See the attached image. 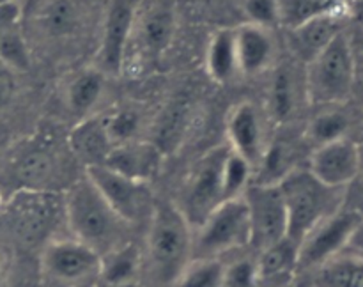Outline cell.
I'll return each mask as SVG.
<instances>
[{
	"label": "cell",
	"mask_w": 363,
	"mask_h": 287,
	"mask_svg": "<svg viewBox=\"0 0 363 287\" xmlns=\"http://www.w3.org/2000/svg\"><path fill=\"white\" fill-rule=\"evenodd\" d=\"M99 273L101 255L74 237L53 240L43 248L41 275L50 287H92Z\"/></svg>",
	"instance_id": "cell-6"
},
{
	"label": "cell",
	"mask_w": 363,
	"mask_h": 287,
	"mask_svg": "<svg viewBox=\"0 0 363 287\" xmlns=\"http://www.w3.org/2000/svg\"><path fill=\"white\" fill-rule=\"evenodd\" d=\"M342 9L339 0H279V23L289 30L332 11Z\"/></svg>",
	"instance_id": "cell-26"
},
{
	"label": "cell",
	"mask_w": 363,
	"mask_h": 287,
	"mask_svg": "<svg viewBox=\"0 0 363 287\" xmlns=\"http://www.w3.org/2000/svg\"><path fill=\"white\" fill-rule=\"evenodd\" d=\"M69 145L74 154L87 162V165H99L113 149L103 117H85L69 135Z\"/></svg>",
	"instance_id": "cell-19"
},
{
	"label": "cell",
	"mask_w": 363,
	"mask_h": 287,
	"mask_svg": "<svg viewBox=\"0 0 363 287\" xmlns=\"http://www.w3.org/2000/svg\"><path fill=\"white\" fill-rule=\"evenodd\" d=\"M85 176L128 225L151 218L155 202L147 183L123 176L103 163L85 167Z\"/></svg>",
	"instance_id": "cell-8"
},
{
	"label": "cell",
	"mask_w": 363,
	"mask_h": 287,
	"mask_svg": "<svg viewBox=\"0 0 363 287\" xmlns=\"http://www.w3.org/2000/svg\"><path fill=\"white\" fill-rule=\"evenodd\" d=\"M353 16L357 21V27H360L363 30V0H357L353 6Z\"/></svg>",
	"instance_id": "cell-39"
},
{
	"label": "cell",
	"mask_w": 363,
	"mask_h": 287,
	"mask_svg": "<svg viewBox=\"0 0 363 287\" xmlns=\"http://www.w3.org/2000/svg\"><path fill=\"white\" fill-rule=\"evenodd\" d=\"M14 91H16V81H14L13 71L2 64L0 66V108L9 105V101L14 96Z\"/></svg>",
	"instance_id": "cell-37"
},
{
	"label": "cell",
	"mask_w": 363,
	"mask_h": 287,
	"mask_svg": "<svg viewBox=\"0 0 363 287\" xmlns=\"http://www.w3.org/2000/svg\"><path fill=\"white\" fill-rule=\"evenodd\" d=\"M354 91V71L347 32L337 35L307 64L305 96L312 105H339Z\"/></svg>",
	"instance_id": "cell-4"
},
{
	"label": "cell",
	"mask_w": 363,
	"mask_h": 287,
	"mask_svg": "<svg viewBox=\"0 0 363 287\" xmlns=\"http://www.w3.org/2000/svg\"><path fill=\"white\" fill-rule=\"evenodd\" d=\"M0 64L11 71H25L30 66L27 43L13 25V18L0 21Z\"/></svg>",
	"instance_id": "cell-29"
},
{
	"label": "cell",
	"mask_w": 363,
	"mask_h": 287,
	"mask_svg": "<svg viewBox=\"0 0 363 287\" xmlns=\"http://www.w3.org/2000/svg\"><path fill=\"white\" fill-rule=\"evenodd\" d=\"M206 66L213 80L222 81V84L233 80L234 74L238 73L234 28H222L213 34L208 53H206Z\"/></svg>",
	"instance_id": "cell-22"
},
{
	"label": "cell",
	"mask_w": 363,
	"mask_h": 287,
	"mask_svg": "<svg viewBox=\"0 0 363 287\" xmlns=\"http://www.w3.org/2000/svg\"><path fill=\"white\" fill-rule=\"evenodd\" d=\"M194 259V229L172 202H158L149 218L147 262L151 275L174 286Z\"/></svg>",
	"instance_id": "cell-1"
},
{
	"label": "cell",
	"mask_w": 363,
	"mask_h": 287,
	"mask_svg": "<svg viewBox=\"0 0 363 287\" xmlns=\"http://www.w3.org/2000/svg\"><path fill=\"white\" fill-rule=\"evenodd\" d=\"M99 287H140V286H138L137 282H130V283H101Z\"/></svg>",
	"instance_id": "cell-40"
},
{
	"label": "cell",
	"mask_w": 363,
	"mask_h": 287,
	"mask_svg": "<svg viewBox=\"0 0 363 287\" xmlns=\"http://www.w3.org/2000/svg\"><path fill=\"white\" fill-rule=\"evenodd\" d=\"M347 131V117L337 110H328L315 117L308 126L307 135L315 145L328 144V142L339 140L346 137Z\"/></svg>",
	"instance_id": "cell-32"
},
{
	"label": "cell",
	"mask_w": 363,
	"mask_h": 287,
	"mask_svg": "<svg viewBox=\"0 0 363 287\" xmlns=\"http://www.w3.org/2000/svg\"><path fill=\"white\" fill-rule=\"evenodd\" d=\"M308 170L326 186L346 188L360 170V151L346 137L328 142L314 149Z\"/></svg>",
	"instance_id": "cell-12"
},
{
	"label": "cell",
	"mask_w": 363,
	"mask_h": 287,
	"mask_svg": "<svg viewBox=\"0 0 363 287\" xmlns=\"http://www.w3.org/2000/svg\"><path fill=\"white\" fill-rule=\"evenodd\" d=\"M227 151L229 145L216 147L199 159L184 184L181 202L176 204L194 230L201 227L222 202H225L222 190V165Z\"/></svg>",
	"instance_id": "cell-7"
},
{
	"label": "cell",
	"mask_w": 363,
	"mask_h": 287,
	"mask_svg": "<svg viewBox=\"0 0 363 287\" xmlns=\"http://www.w3.org/2000/svg\"><path fill=\"white\" fill-rule=\"evenodd\" d=\"M362 222L360 213L342 208L319 222L298 244L296 271L311 273L330 259L344 254Z\"/></svg>",
	"instance_id": "cell-9"
},
{
	"label": "cell",
	"mask_w": 363,
	"mask_h": 287,
	"mask_svg": "<svg viewBox=\"0 0 363 287\" xmlns=\"http://www.w3.org/2000/svg\"><path fill=\"white\" fill-rule=\"evenodd\" d=\"M298 103V84L293 71L287 66L275 71L269 84L268 106L272 116L277 120H287L296 110Z\"/></svg>",
	"instance_id": "cell-25"
},
{
	"label": "cell",
	"mask_w": 363,
	"mask_h": 287,
	"mask_svg": "<svg viewBox=\"0 0 363 287\" xmlns=\"http://www.w3.org/2000/svg\"><path fill=\"white\" fill-rule=\"evenodd\" d=\"M43 28L52 38L73 34L80 21V11L74 0H48L39 14Z\"/></svg>",
	"instance_id": "cell-27"
},
{
	"label": "cell",
	"mask_w": 363,
	"mask_h": 287,
	"mask_svg": "<svg viewBox=\"0 0 363 287\" xmlns=\"http://www.w3.org/2000/svg\"><path fill=\"white\" fill-rule=\"evenodd\" d=\"M188 126V106L186 103H172L165 112L160 116L155 128V140H151L163 154L176 149L183 138Z\"/></svg>",
	"instance_id": "cell-28"
},
{
	"label": "cell",
	"mask_w": 363,
	"mask_h": 287,
	"mask_svg": "<svg viewBox=\"0 0 363 287\" xmlns=\"http://www.w3.org/2000/svg\"><path fill=\"white\" fill-rule=\"evenodd\" d=\"M277 184L286 204L287 237L296 244L342 206L344 188L326 186L308 169H293Z\"/></svg>",
	"instance_id": "cell-3"
},
{
	"label": "cell",
	"mask_w": 363,
	"mask_h": 287,
	"mask_svg": "<svg viewBox=\"0 0 363 287\" xmlns=\"http://www.w3.org/2000/svg\"><path fill=\"white\" fill-rule=\"evenodd\" d=\"M105 78L99 69H85L67 87V105L78 116L85 117L96 105L103 94Z\"/></svg>",
	"instance_id": "cell-24"
},
{
	"label": "cell",
	"mask_w": 363,
	"mask_h": 287,
	"mask_svg": "<svg viewBox=\"0 0 363 287\" xmlns=\"http://www.w3.org/2000/svg\"><path fill=\"white\" fill-rule=\"evenodd\" d=\"M291 287H298V286H291Z\"/></svg>",
	"instance_id": "cell-43"
},
{
	"label": "cell",
	"mask_w": 363,
	"mask_h": 287,
	"mask_svg": "<svg viewBox=\"0 0 363 287\" xmlns=\"http://www.w3.org/2000/svg\"><path fill=\"white\" fill-rule=\"evenodd\" d=\"M4 286V268H2V261H0V287Z\"/></svg>",
	"instance_id": "cell-41"
},
{
	"label": "cell",
	"mask_w": 363,
	"mask_h": 287,
	"mask_svg": "<svg viewBox=\"0 0 363 287\" xmlns=\"http://www.w3.org/2000/svg\"><path fill=\"white\" fill-rule=\"evenodd\" d=\"M346 28L344 9L321 14L307 23L289 30V43L294 55L305 64L311 62L315 55L323 52L333 39L342 34Z\"/></svg>",
	"instance_id": "cell-14"
},
{
	"label": "cell",
	"mask_w": 363,
	"mask_h": 287,
	"mask_svg": "<svg viewBox=\"0 0 363 287\" xmlns=\"http://www.w3.org/2000/svg\"><path fill=\"white\" fill-rule=\"evenodd\" d=\"M223 269L220 259H191L174 287H222Z\"/></svg>",
	"instance_id": "cell-31"
},
{
	"label": "cell",
	"mask_w": 363,
	"mask_h": 287,
	"mask_svg": "<svg viewBox=\"0 0 363 287\" xmlns=\"http://www.w3.org/2000/svg\"><path fill=\"white\" fill-rule=\"evenodd\" d=\"M350 41L351 59H353V71H354V89L360 87L363 91V30L360 27H354L347 34Z\"/></svg>",
	"instance_id": "cell-36"
},
{
	"label": "cell",
	"mask_w": 363,
	"mask_h": 287,
	"mask_svg": "<svg viewBox=\"0 0 363 287\" xmlns=\"http://www.w3.org/2000/svg\"><path fill=\"white\" fill-rule=\"evenodd\" d=\"M250 244V220L243 195L222 202L194 230V259H220Z\"/></svg>",
	"instance_id": "cell-5"
},
{
	"label": "cell",
	"mask_w": 363,
	"mask_h": 287,
	"mask_svg": "<svg viewBox=\"0 0 363 287\" xmlns=\"http://www.w3.org/2000/svg\"><path fill=\"white\" fill-rule=\"evenodd\" d=\"M13 174L25 191H43L55 181L59 159L46 147H28L14 162Z\"/></svg>",
	"instance_id": "cell-18"
},
{
	"label": "cell",
	"mask_w": 363,
	"mask_h": 287,
	"mask_svg": "<svg viewBox=\"0 0 363 287\" xmlns=\"http://www.w3.org/2000/svg\"><path fill=\"white\" fill-rule=\"evenodd\" d=\"M252 170V163L229 147L222 165V190L225 201L238 198L245 193V190L250 186Z\"/></svg>",
	"instance_id": "cell-30"
},
{
	"label": "cell",
	"mask_w": 363,
	"mask_h": 287,
	"mask_svg": "<svg viewBox=\"0 0 363 287\" xmlns=\"http://www.w3.org/2000/svg\"><path fill=\"white\" fill-rule=\"evenodd\" d=\"M257 262L255 259L241 257L230 264H225L223 269L222 287H257Z\"/></svg>",
	"instance_id": "cell-34"
},
{
	"label": "cell",
	"mask_w": 363,
	"mask_h": 287,
	"mask_svg": "<svg viewBox=\"0 0 363 287\" xmlns=\"http://www.w3.org/2000/svg\"><path fill=\"white\" fill-rule=\"evenodd\" d=\"M234 35H236L238 73L255 77L266 71L275 57V41L269 28L247 21L234 28Z\"/></svg>",
	"instance_id": "cell-16"
},
{
	"label": "cell",
	"mask_w": 363,
	"mask_h": 287,
	"mask_svg": "<svg viewBox=\"0 0 363 287\" xmlns=\"http://www.w3.org/2000/svg\"><path fill=\"white\" fill-rule=\"evenodd\" d=\"M227 138L229 147L247 162L259 163L266 151L264 128H262L261 113L252 103H240L234 106L227 119Z\"/></svg>",
	"instance_id": "cell-13"
},
{
	"label": "cell",
	"mask_w": 363,
	"mask_h": 287,
	"mask_svg": "<svg viewBox=\"0 0 363 287\" xmlns=\"http://www.w3.org/2000/svg\"><path fill=\"white\" fill-rule=\"evenodd\" d=\"M163 156L165 154L151 140H131L126 142V144L116 145L108 152L103 165L123 174V176L131 177V179L147 183L149 179H152L158 174Z\"/></svg>",
	"instance_id": "cell-15"
},
{
	"label": "cell",
	"mask_w": 363,
	"mask_h": 287,
	"mask_svg": "<svg viewBox=\"0 0 363 287\" xmlns=\"http://www.w3.org/2000/svg\"><path fill=\"white\" fill-rule=\"evenodd\" d=\"M64 209L74 240L91 247L101 257L124 244L123 236L128 223L106 204L87 176L71 184Z\"/></svg>",
	"instance_id": "cell-2"
},
{
	"label": "cell",
	"mask_w": 363,
	"mask_h": 287,
	"mask_svg": "<svg viewBox=\"0 0 363 287\" xmlns=\"http://www.w3.org/2000/svg\"><path fill=\"white\" fill-rule=\"evenodd\" d=\"M142 7H144V2H142ZM137 20L142 46L149 57L156 59L169 48L174 38V30H176L174 6L169 0H155L147 7H144L142 13L138 9Z\"/></svg>",
	"instance_id": "cell-17"
},
{
	"label": "cell",
	"mask_w": 363,
	"mask_h": 287,
	"mask_svg": "<svg viewBox=\"0 0 363 287\" xmlns=\"http://www.w3.org/2000/svg\"><path fill=\"white\" fill-rule=\"evenodd\" d=\"M243 198L250 220V247L261 252L287 237V211L279 184L250 183Z\"/></svg>",
	"instance_id": "cell-10"
},
{
	"label": "cell",
	"mask_w": 363,
	"mask_h": 287,
	"mask_svg": "<svg viewBox=\"0 0 363 287\" xmlns=\"http://www.w3.org/2000/svg\"><path fill=\"white\" fill-rule=\"evenodd\" d=\"M14 0H0V6H7V4H13Z\"/></svg>",
	"instance_id": "cell-42"
},
{
	"label": "cell",
	"mask_w": 363,
	"mask_h": 287,
	"mask_svg": "<svg viewBox=\"0 0 363 287\" xmlns=\"http://www.w3.org/2000/svg\"><path fill=\"white\" fill-rule=\"evenodd\" d=\"M140 269V250L135 244L124 243L101 257V283L137 282Z\"/></svg>",
	"instance_id": "cell-23"
},
{
	"label": "cell",
	"mask_w": 363,
	"mask_h": 287,
	"mask_svg": "<svg viewBox=\"0 0 363 287\" xmlns=\"http://www.w3.org/2000/svg\"><path fill=\"white\" fill-rule=\"evenodd\" d=\"M347 250H351V254L362 255L363 257V222L358 225V229L354 230L353 236H351L350 244H347Z\"/></svg>",
	"instance_id": "cell-38"
},
{
	"label": "cell",
	"mask_w": 363,
	"mask_h": 287,
	"mask_svg": "<svg viewBox=\"0 0 363 287\" xmlns=\"http://www.w3.org/2000/svg\"><path fill=\"white\" fill-rule=\"evenodd\" d=\"M142 2L144 0H110L98 55V69L103 74H117L123 69L128 39L135 30Z\"/></svg>",
	"instance_id": "cell-11"
},
{
	"label": "cell",
	"mask_w": 363,
	"mask_h": 287,
	"mask_svg": "<svg viewBox=\"0 0 363 287\" xmlns=\"http://www.w3.org/2000/svg\"><path fill=\"white\" fill-rule=\"evenodd\" d=\"M103 119H105L106 131H108V137L112 140L113 147L135 140V135H137L138 126H140V117H138V113L135 110H116V112L103 117Z\"/></svg>",
	"instance_id": "cell-33"
},
{
	"label": "cell",
	"mask_w": 363,
	"mask_h": 287,
	"mask_svg": "<svg viewBox=\"0 0 363 287\" xmlns=\"http://www.w3.org/2000/svg\"><path fill=\"white\" fill-rule=\"evenodd\" d=\"M308 287H363V257L340 254L311 271Z\"/></svg>",
	"instance_id": "cell-20"
},
{
	"label": "cell",
	"mask_w": 363,
	"mask_h": 287,
	"mask_svg": "<svg viewBox=\"0 0 363 287\" xmlns=\"http://www.w3.org/2000/svg\"><path fill=\"white\" fill-rule=\"evenodd\" d=\"M255 262H257L259 283L279 282L296 273L298 244L289 237H284L259 252Z\"/></svg>",
	"instance_id": "cell-21"
},
{
	"label": "cell",
	"mask_w": 363,
	"mask_h": 287,
	"mask_svg": "<svg viewBox=\"0 0 363 287\" xmlns=\"http://www.w3.org/2000/svg\"><path fill=\"white\" fill-rule=\"evenodd\" d=\"M248 23L272 28L279 23V0H245Z\"/></svg>",
	"instance_id": "cell-35"
}]
</instances>
